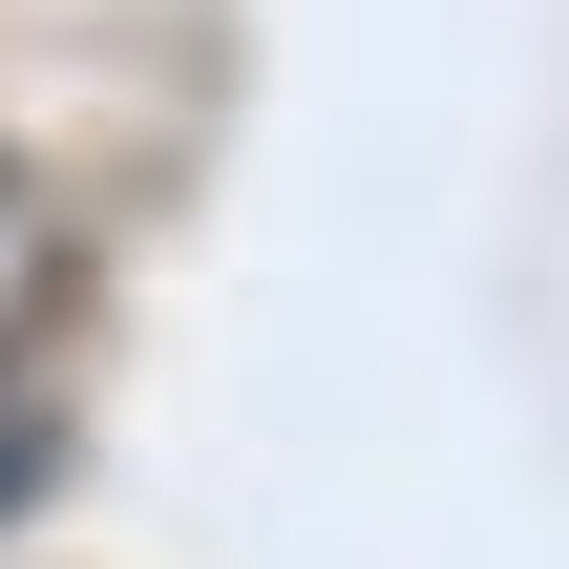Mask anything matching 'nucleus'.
<instances>
[{
  "label": "nucleus",
  "instance_id": "1",
  "mask_svg": "<svg viewBox=\"0 0 569 569\" xmlns=\"http://www.w3.org/2000/svg\"><path fill=\"white\" fill-rule=\"evenodd\" d=\"M21 317H42V190L0 169V338H21Z\"/></svg>",
  "mask_w": 569,
  "mask_h": 569
}]
</instances>
